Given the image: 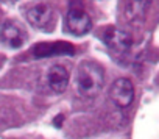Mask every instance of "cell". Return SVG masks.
Listing matches in <instances>:
<instances>
[{"instance_id": "5b68a950", "label": "cell", "mask_w": 159, "mask_h": 139, "mask_svg": "<svg viewBox=\"0 0 159 139\" xmlns=\"http://www.w3.org/2000/svg\"><path fill=\"white\" fill-rule=\"evenodd\" d=\"M109 97L119 108H128L134 100V86L128 78H119L112 83Z\"/></svg>"}, {"instance_id": "277c9868", "label": "cell", "mask_w": 159, "mask_h": 139, "mask_svg": "<svg viewBox=\"0 0 159 139\" xmlns=\"http://www.w3.org/2000/svg\"><path fill=\"white\" fill-rule=\"evenodd\" d=\"M25 19L34 28L48 30L55 22V13L50 5H34L25 11Z\"/></svg>"}, {"instance_id": "52a82bcc", "label": "cell", "mask_w": 159, "mask_h": 139, "mask_svg": "<svg viewBox=\"0 0 159 139\" xmlns=\"http://www.w3.org/2000/svg\"><path fill=\"white\" fill-rule=\"evenodd\" d=\"M0 39L11 49H19L27 41V33L16 22H5L0 28Z\"/></svg>"}, {"instance_id": "6da1fadb", "label": "cell", "mask_w": 159, "mask_h": 139, "mask_svg": "<svg viewBox=\"0 0 159 139\" xmlns=\"http://www.w3.org/2000/svg\"><path fill=\"white\" fill-rule=\"evenodd\" d=\"M105 83V72L94 61L80 63L76 71V91L81 97H95Z\"/></svg>"}, {"instance_id": "ba28073f", "label": "cell", "mask_w": 159, "mask_h": 139, "mask_svg": "<svg viewBox=\"0 0 159 139\" xmlns=\"http://www.w3.org/2000/svg\"><path fill=\"white\" fill-rule=\"evenodd\" d=\"M47 81L50 89L55 94H61L66 91L67 85H69V72L67 69L61 64H53L48 69V74H47Z\"/></svg>"}, {"instance_id": "7a4b0ae2", "label": "cell", "mask_w": 159, "mask_h": 139, "mask_svg": "<svg viewBox=\"0 0 159 139\" xmlns=\"http://www.w3.org/2000/svg\"><path fill=\"white\" fill-rule=\"evenodd\" d=\"M66 25H67L69 31L75 36H83L91 31L92 21H91L89 14L83 10L81 0H72L70 2V8H69V13L66 17Z\"/></svg>"}, {"instance_id": "9c48e42d", "label": "cell", "mask_w": 159, "mask_h": 139, "mask_svg": "<svg viewBox=\"0 0 159 139\" xmlns=\"http://www.w3.org/2000/svg\"><path fill=\"white\" fill-rule=\"evenodd\" d=\"M151 0H125V11L128 19L136 21V19H143Z\"/></svg>"}, {"instance_id": "3957f363", "label": "cell", "mask_w": 159, "mask_h": 139, "mask_svg": "<svg viewBox=\"0 0 159 139\" xmlns=\"http://www.w3.org/2000/svg\"><path fill=\"white\" fill-rule=\"evenodd\" d=\"M102 39L106 44V47L109 50H112L117 55H123L131 49V36L116 27H106L102 31Z\"/></svg>"}, {"instance_id": "8992f818", "label": "cell", "mask_w": 159, "mask_h": 139, "mask_svg": "<svg viewBox=\"0 0 159 139\" xmlns=\"http://www.w3.org/2000/svg\"><path fill=\"white\" fill-rule=\"evenodd\" d=\"M34 58H48V56H59V55H73L75 47L64 41H55V42H39L33 49Z\"/></svg>"}, {"instance_id": "30bf717a", "label": "cell", "mask_w": 159, "mask_h": 139, "mask_svg": "<svg viewBox=\"0 0 159 139\" xmlns=\"http://www.w3.org/2000/svg\"><path fill=\"white\" fill-rule=\"evenodd\" d=\"M59 122L62 123V116H58V119H56V122H55V125H59Z\"/></svg>"}]
</instances>
